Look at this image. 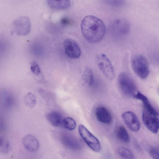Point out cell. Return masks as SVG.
<instances>
[{"label": "cell", "instance_id": "cell-1", "mask_svg": "<svg viewBox=\"0 0 159 159\" xmlns=\"http://www.w3.org/2000/svg\"><path fill=\"white\" fill-rule=\"evenodd\" d=\"M81 29L85 39L91 43L100 42L106 33V26L100 18L92 15L85 16L82 20Z\"/></svg>", "mask_w": 159, "mask_h": 159}, {"label": "cell", "instance_id": "cell-2", "mask_svg": "<svg viewBox=\"0 0 159 159\" xmlns=\"http://www.w3.org/2000/svg\"><path fill=\"white\" fill-rule=\"evenodd\" d=\"M158 113L154 109L143 108L142 119L145 126L152 133L156 134L159 129Z\"/></svg>", "mask_w": 159, "mask_h": 159}, {"label": "cell", "instance_id": "cell-3", "mask_svg": "<svg viewBox=\"0 0 159 159\" xmlns=\"http://www.w3.org/2000/svg\"><path fill=\"white\" fill-rule=\"evenodd\" d=\"M132 67L134 73L140 78L145 79L149 72L148 62L146 58L142 55H137L132 59Z\"/></svg>", "mask_w": 159, "mask_h": 159}, {"label": "cell", "instance_id": "cell-4", "mask_svg": "<svg viewBox=\"0 0 159 159\" xmlns=\"http://www.w3.org/2000/svg\"><path fill=\"white\" fill-rule=\"evenodd\" d=\"M96 61L99 69L108 79L112 80L115 76L113 67L109 58L104 54L100 53L96 57Z\"/></svg>", "mask_w": 159, "mask_h": 159}, {"label": "cell", "instance_id": "cell-5", "mask_svg": "<svg viewBox=\"0 0 159 159\" xmlns=\"http://www.w3.org/2000/svg\"><path fill=\"white\" fill-rule=\"evenodd\" d=\"M118 83L120 90L126 96L134 97L137 93L135 84L126 73L122 72L119 74Z\"/></svg>", "mask_w": 159, "mask_h": 159}, {"label": "cell", "instance_id": "cell-6", "mask_svg": "<svg viewBox=\"0 0 159 159\" xmlns=\"http://www.w3.org/2000/svg\"><path fill=\"white\" fill-rule=\"evenodd\" d=\"M78 131L81 137L92 150L95 152L100 151L101 145L99 141L84 125H79Z\"/></svg>", "mask_w": 159, "mask_h": 159}, {"label": "cell", "instance_id": "cell-7", "mask_svg": "<svg viewBox=\"0 0 159 159\" xmlns=\"http://www.w3.org/2000/svg\"><path fill=\"white\" fill-rule=\"evenodd\" d=\"M63 46L65 52L69 58L77 59L80 57L81 49L75 40L70 39H67L64 41Z\"/></svg>", "mask_w": 159, "mask_h": 159}, {"label": "cell", "instance_id": "cell-8", "mask_svg": "<svg viewBox=\"0 0 159 159\" xmlns=\"http://www.w3.org/2000/svg\"><path fill=\"white\" fill-rule=\"evenodd\" d=\"M13 27L14 32L17 34L20 35H26L30 30V21L27 17H20L15 20Z\"/></svg>", "mask_w": 159, "mask_h": 159}, {"label": "cell", "instance_id": "cell-9", "mask_svg": "<svg viewBox=\"0 0 159 159\" xmlns=\"http://www.w3.org/2000/svg\"><path fill=\"white\" fill-rule=\"evenodd\" d=\"M122 116L124 122L131 130L137 132L139 129V121L134 113L130 111H126L122 114Z\"/></svg>", "mask_w": 159, "mask_h": 159}, {"label": "cell", "instance_id": "cell-10", "mask_svg": "<svg viewBox=\"0 0 159 159\" xmlns=\"http://www.w3.org/2000/svg\"><path fill=\"white\" fill-rule=\"evenodd\" d=\"M22 143L25 148L28 151L34 152L37 151L39 146L37 139L31 134H27L24 137Z\"/></svg>", "mask_w": 159, "mask_h": 159}, {"label": "cell", "instance_id": "cell-11", "mask_svg": "<svg viewBox=\"0 0 159 159\" xmlns=\"http://www.w3.org/2000/svg\"><path fill=\"white\" fill-rule=\"evenodd\" d=\"M95 114L97 120L101 123L109 124L112 121L111 113L105 107L100 106L96 108Z\"/></svg>", "mask_w": 159, "mask_h": 159}, {"label": "cell", "instance_id": "cell-12", "mask_svg": "<svg viewBox=\"0 0 159 159\" xmlns=\"http://www.w3.org/2000/svg\"><path fill=\"white\" fill-rule=\"evenodd\" d=\"M62 143L68 148L73 150H78L80 148L81 144L76 138L68 134L62 135L61 138Z\"/></svg>", "mask_w": 159, "mask_h": 159}, {"label": "cell", "instance_id": "cell-13", "mask_svg": "<svg viewBox=\"0 0 159 159\" xmlns=\"http://www.w3.org/2000/svg\"><path fill=\"white\" fill-rule=\"evenodd\" d=\"M47 118L49 122L54 126L62 127L64 118L60 113L56 111H51L48 114Z\"/></svg>", "mask_w": 159, "mask_h": 159}, {"label": "cell", "instance_id": "cell-14", "mask_svg": "<svg viewBox=\"0 0 159 159\" xmlns=\"http://www.w3.org/2000/svg\"><path fill=\"white\" fill-rule=\"evenodd\" d=\"M47 3L51 8L56 9H64L68 8L70 2L69 0H48Z\"/></svg>", "mask_w": 159, "mask_h": 159}, {"label": "cell", "instance_id": "cell-15", "mask_svg": "<svg viewBox=\"0 0 159 159\" xmlns=\"http://www.w3.org/2000/svg\"><path fill=\"white\" fill-rule=\"evenodd\" d=\"M116 135L118 139L124 143H128L130 138L126 129L123 126H120L117 129Z\"/></svg>", "mask_w": 159, "mask_h": 159}, {"label": "cell", "instance_id": "cell-16", "mask_svg": "<svg viewBox=\"0 0 159 159\" xmlns=\"http://www.w3.org/2000/svg\"><path fill=\"white\" fill-rule=\"evenodd\" d=\"M117 152L121 159H134V155L130 150L123 147H119Z\"/></svg>", "mask_w": 159, "mask_h": 159}, {"label": "cell", "instance_id": "cell-17", "mask_svg": "<svg viewBox=\"0 0 159 159\" xmlns=\"http://www.w3.org/2000/svg\"><path fill=\"white\" fill-rule=\"evenodd\" d=\"M83 78L84 81L88 85H91L94 82V76L91 70L86 67L84 70Z\"/></svg>", "mask_w": 159, "mask_h": 159}, {"label": "cell", "instance_id": "cell-18", "mask_svg": "<svg viewBox=\"0 0 159 159\" xmlns=\"http://www.w3.org/2000/svg\"><path fill=\"white\" fill-rule=\"evenodd\" d=\"M24 102L25 105L29 107H34L37 103L35 95L31 92L28 93L24 97Z\"/></svg>", "mask_w": 159, "mask_h": 159}, {"label": "cell", "instance_id": "cell-19", "mask_svg": "<svg viewBox=\"0 0 159 159\" xmlns=\"http://www.w3.org/2000/svg\"><path fill=\"white\" fill-rule=\"evenodd\" d=\"M76 126V122L72 118L67 117L64 118L62 128L69 130H72L75 129Z\"/></svg>", "mask_w": 159, "mask_h": 159}, {"label": "cell", "instance_id": "cell-20", "mask_svg": "<svg viewBox=\"0 0 159 159\" xmlns=\"http://www.w3.org/2000/svg\"><path fill=\"white\" fill-rule=\"evenodd\" d=\"M10 149V146L9 142L4 139L0 138V151L3 153H7Z\"/></svg>", "mask_w": 159, "mask_h": 159}, {"label": "cell", "instance_id": "cell-21", "mask_svg": "<svg viewBox=\"0 0 159 159\" xmlns=\"http://www.w3.org/2000/svg\"><path fill=\"white\" fill-rule=\"evenodd\" d=\"M30 70L32 72L36 75L41 73V70L38 64L35 62L33 61L30 63Z\"/></svg>", "mask_w": 159, "mask_h": 159}, {"label": "cell", "instance_id": "cell-22", "mask_svg": "<svg viewBox=\"0 0 159 159\" xmlns=\"http://www.w3.org/2000/svg\"><path fill=\"white\" fill-rule=\"evenodd\" d=\"M150 155L153 159H159V148L157 147L152 148L150 151Z\"/></svg>", "mask_w": 159, "mask_h": 159}]
</instances>
